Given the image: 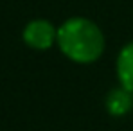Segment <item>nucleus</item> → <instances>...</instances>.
Here are the masks:
<instances>
[{"label":"nucleus","instance_id":"obj_3","mask_svg":"<svg viewBox=\"0 0 133 131\" xmlns=\"http://www.w3.org/2000/svg\"><path fill=\"white\" fill-rule=\"evenodd\" d=\"M117 74L122 88L133 93V43H128L121 50L117 59Z\"/></svg>","mask_w":133,"mask_h":131},{"label":"nucleus","instance_id":"obj_1","mask_svg":"<svg viewBox=\"0 0 133 131\" xmlns=\"http://www.w3.org/2000/svg\"><path fill=\"white\" fill-rule=\"evenodd\" d=\"M58 45L66 58L77 63H92L104 50V36L94 22L70 18L58 29Z\"/></svg>","mask_w":133,"mask_h":131},{"label":"nucleus","instance_id":"obj_4","mask_svg":"<svg viewBox=\"0 0 133 131\" xmlns=\"http://www.w3.org/2000/svg\"><path fill=\"white\" fill-rule=\"evenodd\" d=\"M131 104H133V93L128 92L126 88H115L108 93L106 108L115 117H121V115L128 113L131 109Z\"/></svg>","mask_w":133,"mask_h":131},{"label":"nucleus","instance_id":"obj_2","mask_svg":"<svg viewBox=\"0 0 133 131\" xmlns=\"http://www.w3.org/2000/svg\"><path fill=\"white\" fill-rule=\"evenodd\" d=\"M25 43L32 49H49L54 42H58V31L45 20H34L31 22L23 31Z\"/></svg>","mask_w":133,"mask_h":131}]
</instances>
